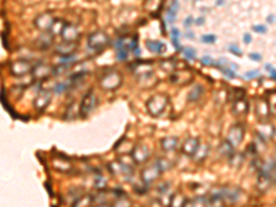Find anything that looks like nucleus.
<instances>
[{
  "mask_svg": "<svg viewBox=\"0 0 276 207\" xmlns=\"http://www.w3.org/2000/svg\"><path fill=\"white\" fill-rule=\"evenodd\" d=\"M166 105H167V97L166 95H163V94L153 95L148 101V110L153 116H159L166 108Z\"/></svg>",
  "mask_w": 276,
  "mask_h": 207,
  "instance_id": "7ed1b4c3",
  "label": "nucleus"
},
{
  "mask_svg": "<svg viewBox=\"0 0 276 207\" xmlns=\"http://www.w3.org/2000/svg\"><path fill=\"white\" fill-rule=\"evenodd\" d=\"M94 105H95V94H94L93 90H88L86 93V95L83 97L82 104H80V113L82 116H86L94 109Z\"/></svg>",
  "mask_w": 276,
  "mask_h": 207,
  "instance_id": "20e7f679",
  "label": "nucleus"
},
{
  "mask_svg": "<svg viewBox=\"0 0 276 207\" xmlns=\"http://www.w3.org/2000/svg\"><path fill=\"white\" fill-rule=\"evenodd\" d=\"M68 87H69V83H58V84L55 86L54 91L57 94H61V93H63V91H65Z\"/></svg>",
  "mask_w": 276,
  "mask_h": 207,
  "instance_id": "f3484780",
  "label": "nucleus"
},
{
  "mask_svg": "<svg viewBox=\"0 0 276 207\" xmlns=\"http://www.w3.org/2000/svg\"><path fill=\"white\" fill-rule=\"evenodd\" d=\"M186 35H188V39H193V33L192 32H188Z\"/></svg>",
  "mask_w": 276,
  "mask_h": 207,
  "instance_id": "cd10ccee",
  "label": "nucleus"
},
{
  "mask_svg": "<svg viewBox=\"0 0 276 207\" xmlns=\"http://www.w3.org/2000/svg\"><path fill=\"white\" fill-rule=\"evenodd\" d=\"M196 149H197V140L189 138V140H186L184 142V152H185V153H188V155L192 156V155L196 152Z\"/></svg>",
  "mask_w": 276,
  "mask_h": 207,
  "instance_id": "9d476101",
  "label": "nucleus"
},
{
  "mask_svg": "<svg viewBox=\"0 0 276 207\" xmlns=\"http://www.w3.org/2000/svg\"><path fill=\"white\" fill-rule=\"evenodd\" d=\"M253 30L257 33H266V26H264V25H254L253 26Z\"/></svg>",
  "mask_w": 276,
  "mask_h": 207,
  "instance_id": "6ab92c4d",
  "label": "nucleus"
},
{
  "mask_svg": "<svg viewBox=\"0 0 276 207\" xmlns=\"http://www.w3.org/2000/svg\"><path fill=\"white\" fill-rule=\"evenodd\" d=\"M259 75L258 71H251V72H247V73L244 75V79H254V77H257Z\"/></svg>",
  "mask_w": 276,
  "mask_h": 207,
  "instance_id": "aec40b11",
  "label": "nucleus"
},
{
  "mask_svg": "<svg viewBox=\"0 0 276 207\" xmlns=\"http://www.w3.org/2000/svg\"><path fill=\"white\" fill-rule=\"evenodd\" d=\"M248 57H250L253 61H261V58H262L261 55L257 54V52H251V54H248Z\"/></svg>",
  "mask_w": 276,
  "mask_h": 207,
  "instance_id": "b1692460",
  "label": "nucleus"
},
{
  "mask_svg": "<svg viewBox=\"0 0 276 207\" xmlns=\"http://www.w3.org/2000/svg\"><path fill=\"white\" fill-rule=\"evenodd\" d=\"M55 21L57 19H54L51 15H48V14H43V15H40L37 19H36V25H37V28H40V29L43 30H50L52 29V25L55 24Z\"/></svg>",
  "mask_w": 276,
  "mask_h": 207,
  "instance_id": "0eeeda50",
  "label": "nucleus"
},
{
  "mask_svg": "<svg viewBox=\"0 0 276 207\" xmlns=\"http://www.w3.org/2000/svg\"><path fill=\"white\" fill-rule=\"evenodd\" d=\"M221 72H222V75H225L228 79H235V77H236L235 72H232L231 69H228V68H221Z\"/></svg>",
  "mask_w": 276,
  "mask_h": 207,
  "instance_id": "a211bd4d",
  "label": "nucleus"
},
{
  "mask_svg": "<svg viewBox=\"0 0 276 207\" xmlns=\"http://www.w3.org/2000/svg\"><path fill=\"white\" fill-rule=\"evenodd\" d=\"M201 63L203 65H214V61L211 57H203L201 58Z\"/></svg>",
  "mask_w": 276,
  "mask_h": 207,
  "instance_id": "4be33fe9",
  "label": "nucleus"
},
{
  "mask_svg": "<svg viewBox=\"0 0 276 207\" xmlns=\"http://www.w3.org/2000/svg\"><path fill=\"white\" fill-rule=\"evenodd\" d=\"M192 22H193V18H192V17H188V18L185 19V26H189Z\"/></svg>",
  "mask_w": 276,
  "mask_h": 207,
  "instance_id": "a878e982",
  "label": "nucleus"
},
{
  "mask_svg": "<svg viewBox=\"0 0 276 207\" xmlns=\"http://www.w3.org/2000/svg\"><path fill=\"white\" fill-rule=\"evenodd\" d=\"M195 22H196V24H197V25H201V24H203V22H204V18H203V17H200V18H197Z\"/></svg>",
  "mask_w": 276,
  "mask_h": 207,
  "instance_id": "bb28decb",
  "label": "nucleus"
},
{
  "mask_svg": "<svg viewBox=\"0 0 276 207\" xmlns=\"http://www.w3.org/2000/svg\"><path fill=\"white\" fill-rule=\"evenodd\" d=\"M127 54H128V47H123V48L116 50V58H117L119 61H126Z\"/></svg>",
  "mask_w": 276,
  "mask_h": 207,
  "instance_id": "ddd939ff",
  "label": "nucleus"
},
{
  "mask_svg": "<svg viewBox=\"0 0 276 207\" xmlns=\"http://www.w3.org/2000/svg\"><path fill=\"white\" fill-rule=\"evenodd\" d=\"M203 91H204V88L201 87L200 84H195V86H193V88L190 90L189 95H188V99H189V101H196V99H199L201 97Z\"/></svg>",
  "mask_w": 276,
  "mask_h": 207,
  "instance_id": "9b49d317",
  "label": "nucleus"
},
{
  "mask_svg": "<svg viewBox=\"0 0 276 207\" xmlns=\"http://www.w3.org/2000/svg\"><path fill=\"white\" fill-rule=\"evenodd\" d=\"M174 59V58H173ZM173 59L171 58H167V59L162 61V63H160V66H162L164 71H174V65H173Z\"/></svg>",
  "mask_w": 276,
  "mask_h": 207,
  "instance_id": "2eb2a0df",
  "label": "nucleus"
},
{
  "mask_svg": "<svg viewBox=\"0 0 276 207\" xmlns=\"http://www.w3.org/2000/svg\"><path fill=\"white\" fill-rule=\"evenodd\" d=\"M110 39L109 36L106 35L102 30H97V32L91 33L87 39V46L90 47L91 50H102L104 47H106L109 44Z\"/></svg>",
  "mask_w": 276,
  "mask_h": 207,
  "instance_id": "f257e3e1",
  "label": "nucleus"
},
{
  "mask_svg": "<svg viewBox=\"0 0 276 207\" xmlns=\"http://www.w3.org/2000/svg\"><path fill=\"white\" fill-rule=\"evenodd\" d=\"M59 35H61V37L63 39V41H71L72 43L73 40H76V39L79 37V30H77V28L75 26V25L65 24Z\"/></svg>",
  "mask_w": 276,
  "mask_h": 207,
  "instance_id": "423d86ee",
  "label": "nucleus"
},
{
  "mask_svg": "<svg viewBox=\"0 0 276 207\" xmlns=\"http://www.w3.org/2000/svg\"><path fill=\"white\" fill-rule=\"evenodd\" d=\"M275 21V18H273V17H268V22H273Z\"/></svg>",
  "mask_w": 276,
  "mask_h": 207,
  "instance_id": "c85d7f7f",
  "label": "nucleus"
},
{
  "mask_svg": "<svg viewBox=\"0 0 276 207\" xmlns=\"http://www.w3.org/2000/svg\"><path fill=\"white\" fill-rule=\"evenodd\" d=\"M229 51H231L232 54H235V55H239V57L242 55V51H240L239 47H236V46H231V47H229Z\"/></svg>",
  "mask_w": 276,
  "mask_h": 207,
  "instance_id": "5701e85b",
  "label": "nucleus"
},
{
  "mask_svg": "<svg viewBox=\"0 0 276 207\" xmlns=\"http://www.w3.org/2000/svg\"><path fill=\"white\" fill-rule=\"evenodd\" d=\"M201 43H209V44H211V43H214L215 40H217V37H215V35H203L201 36Z\"/></svg>",
  "mask_w": 276,
  "mask_h": 207,
  "instance_id": "dca6fc26",
  "label": "nucleus"
},
{
  "mask_svg": "<svg viewBox=\"0 0 276 207\" xmlns=\"http://www.w3.org/2000/svg\"><path fill=\"white\" fill-rule=\"evenodd\" d=\"M121 84V76L116 71H110L104 73L101 77V86L105 90H115Z\"/></svg>",
  "mask_w": 276,
  "mask_h": 207,
  "instance_id": "f03ea898",
  "label": "nucleus"
},
{
  "mask_svg": "<svg viewBox=\"0 0 276 207\" xmlns=\"http://www.w3.org/2000/svg\"><path fill=\"white\" fill-rule=\"evenodd\" d=\"M182 52H184V55L188 58V59H195L196 58V51L192 48V47H185V48L182 50Z\"/></svg>",
  "mask_w": 276,
  "mask_h": 207,
  "instance_id": "4468645a",
  "label": "nucleus"
},
{
  "mask_svg": "<svg viewBox=\"0 0 276 207\" xmlns=\"http://www.w3.org/2000/svg\"><path fill=\"white\" fill-rule=\"evenodd\" d=\"M30 63L28 62V61L25 59H18L15 61V62L11 63L10 66V71L13 75H15V76H22V75L28 73V72H30Z\"/></svg>",
  "mask_w": 276,
  "mask_h": 207,
  "instance_id": "39448f33",
  "label": "nucleus"
},
{
  "mask_svg": "<svg viewBox=\"0 0 276 207\" xmlns=\"http://www.w3.org/2000/svg\"><path fill=\"white\" fill-rule=\"evenodd\" d=\"M217 3H218V6H221L224 3V0H217Z\"/></svg>",
  "mask_w": 276,
  "mask_h": 207,
  "instance_id": "c756f323",
  "label": "nucleus"
},
{
  "mask_svg": "<svg viewBox=\"0 0 276 207\" xmlns=\"http://www.w3.org/2000/svg\"><path fill=\"white\" fill-rule=\"evenodd\" d=\"M243 41H244L246 44H248V43H250V41H251V36L248 35V33H246V35L243 36Z\"/></svg>",
  "mask_w": 276,
  "mask_h": 207,
  "instance_id": "393cba45",
  "label": "nucleus"
},
{
  "mask_svg": "<svg viewBox=\"0 0 276 207\" xmlns=\"http://www.w3.org/2000/svg\"><path fill=\"white\" fill-rule=\"evenodd\" d=\"M248 109V105L244 99H236L233 104V112L235 113H246Z\"/></svg>",
  "mask_w": 276,
  "mask_h": 207,
  "instance_id": "f8f14e48",
  "label": "nucleus"
},
{
  "mask_svg": "<svg viewBox=\"0 0 276 207\" xmlns=\"http://www.w3.org/2000/svg\"><path fill=\"white\" fill-rule=\"evenodd\" d=\"M50 99H51V94H50L48 91H40L39 95H37V98L35 99L36 108H37L39 110L44 109V108L47 106V104L50 102Z\"/></svg>",
  "mask_w": 276,
  "mask_h": 207,
  "instance_id": "6e6552de",
  "label": "nucleus"
},
{
  "mask_svg": "<svg viewBox=\"0 0 276 207\" xmlns=\"http://www.w3.org/2000/svg\"><path fill=\"white\" fill-rule=\"evenodd\" d=\"M265 68L268 69V72H269V75H270V76H272L273 79H276V69L273 68L272 65H269V63H266V65H265Z\"/></svg>",
  "mask_w": 276,
  "mask_h": 207,
  "instance_id": "412c9836",
  "label": "nucleus"
},
{
  "mask_svg": "<svg viewBox=\"0 0 276 207\" xmlns=\"http://www.w3.org/2000/svg\"><path fill=\"white\" fill-rule=\"evenodd\" d=\"M146 47L155 54H162L166 48V44L159 40H146Z\"/></svg>",
  "mask_w": 276,
  "mask_h": 207,
  "instance_id": "1a4fd4ad",
  "label": "nucleus"
}]
</instances>
